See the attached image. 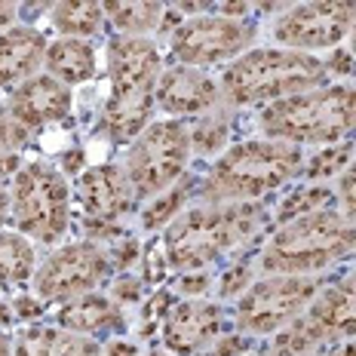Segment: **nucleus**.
<instances>
[{
    "label": "nucleus",
    "instance_id": "obj_35",
    "mask_svg": "<svg viewBox=\"0 0 356 356\" xmlns=\"http://www.w3.org/2000/svg\"><path fill=\"white\" fill-rule=\"evenodd\" d=\"M19 310H22V320H34L37 304H34L31 298H22V301H19Z\"/></svg>",
    "mask_w": 356,
    "mask_h": 356
},
{
    "label": "nucleus",
    "instance_id": "obj_37",
    "mask_svg": "<svg viewBox=\"0 0 356 356\" xmlns=\"http://www.w3.org/2000/svg\"><path fill=\"white\" fill-rule=\"evenodd\" d=\"M0 356H13V347H10V341H6L3 332H0Z\"/></svg>",
    "mask_w": 356,
    "mask_h": 356
},
{
    "label": "nucleus",
    "instance_id": "obj_18",
    "mask_svg": "<svg viewBox=\"0 0 356 356\" xmlns=\"http://www.w3.org/2000/svg\"><path fill=\"white\" fill-rule=\"evenodd\" d=\"M47 58V40L37 28L16 25L0 31V92L31 80Z\"/></svg>",
    "mask_w": 356,
    "mask_h": 356
},
{
    "label": "nucleus",
    "instance_id": "obj_6",
    "mask_svg": "<svg viewBox=\"0 0 356 356\" xmlns=\"http://www.w3.org/2000/svg\"><path fill=\"white\" fill-rule=\"evenodd\" d=\"M264 138L286 145H338L356 132V83H325L258 111Z\"/></svg>",
    "mask_w": 356,
    "mask_h": 356
},
{
    "label": "nucleus",
    "instance_id": "obj_13",
    "mask_svg": "<svg viewBox=\"0 0 356 356\" xmlns=\"http://www.w3.org/2000/svg\"><path fill=\"white\" fill-rule=\"evenodd\" d=\"M356 19V3H295L283 6L280 16L273 19L270 34L277 47L292 49V53L316 56L332 53L338 43L347 40L350 25Z\"/></svg>",
    "mask_w": 356,
    "mask_h": 356
},
{
    "label": "nucleus",
    "instance_id": "obj_16",
    "mask_svg": "<svg viewBox=\"0 0 356 356\" xmlns=\"http://www.w3.org/2000/svg\"><path fill=\"white\" fill-rule=\"evenodd\" d=\"M74 108V95L65 83L49 74H34L31 80L19 83L6 99V111L25 129H40L49 123H62Z\"/></svg>",
    "mask_w": 356,
    "mask_h": 356
},
{
    "label": "nucleus",
    "instance_id": "obj_17",
    "mask_svg": "<svg viewBox=\"0 0 356 356\" xmlns=\"http://www.w3.org/2000/svg\"><path fill=\"white\" fill-rule=\"evenodd\" d=\"M77 200L95 221H117L136 203L129 181L120 166H92L77 178Z\"/></svg>",
    "mask_w": 356,
    "mask_h": 356
},
{
    "label": "nucleus",
    "instance_id": "obj_36",
    "mask_svg": "<svg viewBox=\"0 0 356 356\" xmlns=\"http://www.w3.org/2000/svg\"><path fill=\"white\" fill-rule=\"evenodd\" d=\"M347 56L356 58V19H353V25H350V34H347Z\"/></svg>",
    "mask_w": 356,
    "mask_h": 356
},
{
    "label": "nucleus",
    "instance_id": "obj_3",
    "mask_svg": "<svg viewBox=\"0 0 356 356\" xmlns=\"http://www.w3.org/2000/svg\"><path fill=\"white\" fill-rule=\"evenodd\" d=\"M329 83V68L320 56L292 53L283 47H252L221 71V102L231 108H267Z\"/></svg>",
    "mask_w": 356,
    "mask_h": 356
},
{
    "label": "nucleus",
    "instance_id": "obj_11",
    "mask_svg": "<svg viewBox=\"0 0 356 356\" xmlns=\"http://www.w3.org/2000/svg\"><path fill=\"white\" fill-rule=\"evenodd\" d=\"M111 270L108 252L95 240H80L49 252L31 277L34 298L47 304H68L95 292Z\"/></svg>",
    "mask_w": 356,
    "mask_h": 356
},
{
    "label": "nucleus",
    "instance_id": "obj_4",
    "mask_svg": "<svg viewBox=\"0 0 356 356\" xmlns=\"http://www.w3.org/2000/svg\"><path fill=\"white\" fill-rule=\"evenodd\" d=\"M163 74L160 49L151 37H120L108 47L111 92L102 111V126L114 142H132L151 123L157 105V83Z\"/></svg>",
    "mask_w": 356,
    "mask_h": 356
},
{
    "label": "nucleus",
    "instance_id": "obj_30",
    "mask_svg": "<svg viewBox=\"0 0 356 356\" xmlns=\"http://www.w3.org/2000/svg\"><path fill=\"white\" fill-rule=\"evenodd\" d=\"M25 142H28V129L13 120L6 108H0V154L19 151Z\"/></svg>",
    "mask_w": 356,
    "mask_h": 356
},
{
    "label": "nucleus",
    "instance_id": "obj_10",
    "mask_svg": "<svg viewBox=\"0 0 356 356\" xmlns=\"http://www.w3.org/2000/svg\"><path fill=\"white\" fill-rule=\"evenodd\" d=\"M323 277H261L236 301V329L246 335H280L323 292Z\"/></svg>",
    "mask_w": 356,
    "mask_h": 356
},
{
    "label": "nucleus",
    "instance_id": "obj_28",
    "mask_svg": "<svg viewBox=\"0 0 356 356\" xmlns=\"http://www.w3.org/2000/svg\"><path fill=\"white\" fill-rule=\"evenodd\" d=\"M227 129H231V120L225 114H206L200 117V126L191 129V145H194V154H218L221 147L227 145Z\"/></svg>",
    "mask_w": 356,
    "mask_h": 356
},
{
    "label": "nucleus",
    "instance_id": "obj_9",
    "mask_svg": "<svg viewBox=\"0 0 356 356\" xmlns=\"http://www.w3.org/2000/svg\"><path fill=\"white\" fill-rule=\"evenodd\" d=\"M356 338V267L338 283L323 286L301 320H295L273 341V356H307L332 341Z\"/></svg>",
    "mask_w": 356,
    "mask_h": 356
},
{
    "label": "nucleus",
    "instance_id": "obj_14",
    "mask_svg": "<svg viewBox=\"0 0 356 356\" xmlns=\"http://www.w3.org/2000/svg\"><path fill=\"white\" fill-rule=\"evenodd\" d=\"M157 108L178 117H206L221 108V86L206 71L188 68V65H169L160 74L157 83Z\"/></svg>",
    "mask_w": 356,
    "mask_h": 356
},
{
    "label": "nucleus",
    "instance_id": "obj_15",
    "mask_svg": "<svg viewBox=\"0 0 356 356\" xmlns=\"http://www.w3.org/2000/svg\"><path fill=\"white\" fill-rule=\"evenodd\" d=\"M221 325H225V310L221 304L188 298L178 301L163 320V344L178 356H191L215 344Z\"/></svg>",
    "mask_w": 356,
    "mask_h": 356
},
{
    "label": "nucleus",
    "instance_id": "obj_7",
    "mask_svg": "<svg viewBox=\"0 0 356 356\" xmlns=\"http://www.w3.org/2000/svg\"><path fill=\"white\" fill-rule=\"evenodd\" d=\"M194 157L191 126L184 120H151L126 147L123 175L136 200H154L178 184Z\"/></svg>",
    "mask_w": 356,
    "mask_h": 356
},
{
    "label": "nucleus",
    "instance_id": "obj_20",
    "mask_svg": "<svg viewBox=\"0 0 356 356\" xmlns=\"http://www.w3.org/2000/svg\"><path fill=\"white\" fill-rule=\"evenodd\" d=\"M43 68L68 89L86 83L95 74V47L89 40H77V37H56L53 43H47Z\"/></svg>",
    "mask_w": 356,
    "mask_h": 356
},
{
    "label": "nucleus",
    "instance_id": "obj_33",
    "mask_svg": "<svg viewBox=\"0 0 356 356\" xmlns=\"http://www.w3.org/2000/svg\"><path fill=\"white\" fill-rule=\"evenodd\" d=\"M6 221H10V188L0 184V231H3Z\"/></svg>",
    "mask_w": 356,
    "mask_h": 356
},
{
    "label": "nucleus",
    "instance_id": "obj_5",
    "mask_svg": "<svg viewBox=\"0 0 356 356\" xmlns=\"http://www.w3.org/2000/svg\"><path fill=\"white\" fill-rule=\"evenodd\" d=\"M350 255H356V227L341 218L338 209H323L277 225L258 252L255 270L261 277H320Z\"/></svg>",
    "mask_w": 356,
    "mask_h": 356
},
{
    "label": "nucleus",
    "instance_id": "obj_24",
    "mask_svg": "<svg viewBox=\"0 0 356 356\" xmlns=\"http://www.w3.org/2000/svg\"><path fill=\"white\" fill-rule=\"evenodd\" d=\"M166 6L163 3H105V16L120 37H147L157 31Z\"/></svg>",
    "mask_w": 356,
    "mask_h": 356
},
{
    "label": "nucleus",
    "instance_id": "obj_29",
    "mask_svg": "<svg viewBox=\"0 0 356 356\" xmlns=\"http://www.w3.org/2000/svg\"><path fill=\"white\" fill-rule=\"evenodd\" d=\"M335 209L341 212V218L356 227V157L335 178Z\"/></svg>",
    "mask_w": 356,
    "mask_h": 356
},
{
    "label": "nucleus",
    "instance_id": "obj_31",
    "mask_svg": "<svg viewBox=\"0 0 356 356\" xmlns=\"http://www.w3.org/2000/svg\"><path fill=\"white\" fill-rule=\"evenodd\" d=\"M19 10H22L19 3H0V31H10V28H16Z\"/></svg>",
    "mask_w": 356,
    "mask_h": 356
},
{
    "label": "nucleus",
    "instance_id": "obj_25",
    "mask_svg": "<svg viewBox=\"0 0 356 356\" xmlns=\"http://www.w3.org/2000/svg\"><path fill=\"white\" fill-rule=\"evenodd\" d=\"M323 209H335V191L329 184H304V188H295L292 194H286V200L273 212V221L286 225V221H295L301 215H314Z\"/></svg>",
    "mask_w": 356,
    "mask_h": 356
},
{
    "label": "nucleus",
    "instance_id": "obj_21",
    "mask_svg": "<svg viewBox=\"0 0 356 356\" xmlns=\"http://www.w3.org/2000/svg\"><path fill=\"white\" fill-rule=\"evenodd\" d=\"M13 356H102V347L68 329H28L19 335Z\"/></svg>",
    "mask_w": 356,
    "mask_h": 356
},
{
    "label": "nucleus",
    "instance_id": "obj_27",
    "mask_svg": "<svg viewBox=\"0 0 356 356\" xmlns=\"http://www.w3.org/2000/svg\"><path fill=\"white\" fill-rule=\"evenodd\" d=\"M353 157H356V147L353 145H347V142L325 145L320 154H314V157L304 163L301 175L307 178L310 184H323V181H329V178H338Z\"/></svg>",
    "mask_w": 356,
    "mask_h": 356
},
{
    "label": "nucleus",
    "instance_id": "obj_19",
    "mask_svg": "<svg viewBox=\"0 0 356 356\" xmlns=\"http://www.w3.org/2000/svg\"><path fill=\"white\" fill-rule=\"evenodd\" d=\"M123 314L114 304V298L99 292H89L83 298H74L68 304H62L58 310V329L77 332V335L95 338V335H108V332L120 329Z\"/></svg>",
    "mask_w": 356,
    "mask_h": 356
},
{
    "label": "nucleus",
    "instance_id": "obj_34",
    "mask_svg": "<svg viewBox=\"0 0 356 356\" xmlns=\"http://www.w3.org/2000/svg\"><path fill=\"white\" fill-rule=\"evenodd\" d=\"M105 356H136V347L126 344V341H114V344H108Z\"/></svg>",
    "mask_w": 356,
    "mask_h": 356
},
{
    "label": "nucleus",
    "instance_id": "obj_22",
    "mask_svg": "<svg viewBox=\"0 0 356 356\" xmlns=\"http://www.w3.org/2000/svg\"><path fill=\"white\" fill-rule=\"evenodd\" d=\"M37 273V249L19 231H0V283H25Z\"/></svg>",
    "mask_w": 356,
    "mask_h": 356
},
{
    "label": "nucleus",
    "instance_id": "obj_8",
    "mask_svg": "<svg viewBox=\"0 0 356 356\" xmlns=\"http://www.w3.org/2000/svg\"><path fill=\"white\" fill-rule=\"evenodd\" d=\"M10 221L31 243H58L71 225V188L49 163H28L10 184Z\"/></svg>",
    "mask_w": 356,
    "mask_h": 356
},
{
    "label": "nucleus",
    "instance_id": "obj_26",
    "mask_svg": "<svg viewBox=\"0 0 356 356\" xmlns=\"http://www.w3.org/2000/svg\"><path fill=\"white\" fill-rule=\"evenodd\" d=\"M188 184H172L169 191H163L154 200H147L145 212H142V227L145 231H166L169 225L184 212V203H188Z\"/></svg>",
    "mask_w": 356,
    "mask_h": 356
},
{
    "label": "nucleus",
    "instance_id": "obj_32",
    "mask_svg": "<svg viewBox=\"0 0 356 356\" xmlns=\"http://www.w3.org/2000/svg\"><path fill=\"white\" fill-rule=\"evenodd\" d=\"M181 289H184V295H200L197 289H206V273H203V270H197V273H184Z\"/></svg>",
    "mask_w": 356,
    "mask_h": 356
},
{
    "label": "nucleus",
    "instance_id": "obj_1",
    "mask_svg": "<svg viewBox=\"0 0 356 356\" xmlns=\"http://www.w3.org/2000/svg\"><path fill=\"white\" fill-rule=\"evenodd\" d=\"M264 221L261 203H197L163 231V252L178 273H197L252 240Z\"/></svg>",
    "mask_w": 356,
    "mask_h": 356
},
{
    "label": "nucleus",
    "instance_id": "obj_2",
    "mask_svg": "<svg viewBox=\"0 0 356 356\" xmlns=\"http://www.w3.org/2000/svg\"><path fill=\"white\" fill-rule=\"evenodd\" d=\"M301 169V147L264 136L249 138L225 147L215 157L206 178L200 181V197L203 203H258L298 178Z\"/></svg>",
    "mask_w": 356,
    "mask_h": 356
},
{
    "label": "nucleus",
    "instance_id": "obj_23",
    "mask_svg": "<svg viewBox=\"0 0 356 356\" xmlns=\"http://www.w3.org/2000/svg\"><path fill=\"white\" fill-rule=\"evenodd\" d=\"M49 19L62 37L86 40L105 25V3H56L49 6Z\"/></svg>",
    "mask_w": 356,
    "mask_h": 356
},
{
    "label": "nucleus",
    "instance_id": "obj_38",
    "mask_svg": "<svg viewBox=\"0 0 356 356\" xmlns=\"http://www.w3.org/2000/svg\"><path fill=\"white\" fill-rule=\"evenodd\" d=\"M332 356H356V347H341V350L332 353Z\"/></svg>",
    "mask_w": 356,
    "mask_h": 356
},
{
    "label": "nucleus",
    "instance_id": "obj_12",
    "mask_svg": "<svg viewBox=\"0 0 356 356\" xmlns=\"http://www.w3.org/2000/svg\"><path fill=\"white\" fill-rule=\"evenodd\" d=\"M255 28L246 19H225L218 13H200L194 19H184L172 31V58L175 65L188 68H215L231 65L243 53L252 49Z\"/></svg>",
    "mask_w": 356,
    "mask_h": 356
}]
</instances>
